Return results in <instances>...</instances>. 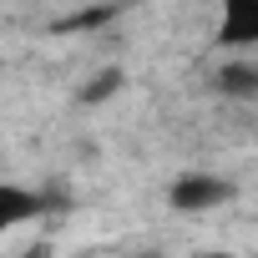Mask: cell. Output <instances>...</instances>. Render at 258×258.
I'll return each instance as SVG.
<instances>
[{"mask_svg":"<svg viewBox=\"0 0 258 258\" xmlns=\"http://www.w3.org/2000/svg\"><path fill=\"white\" fill-rule=\"evenodd\" d=\"M233 192H238V187H233L223 172H182V177H172L167 203H172L177 213H213V208L233 203Z\"/></svg>","mask_w":258,"mask_h":258,"instance_id":"1","label":"cell"},{"mask_svg":"<svg viewBox=\"0 0 258 258\" xmlns=\"http://www.w3.org/2000/svg\"><path fill=\"white\" fill-rule=\"evenodd\" d=\"M218 46L223 51L258 46V0H223V11H218Z\"/></svg>","mask_w":258,"mask_h":258,"instance_id":"2","label":"cell"},{"mask_svg":"<svg viewBox=\"0 0 258 258\" xmlns=\"http://www.w3.org/2000/svg\"><path fill=\"white\" fill-rule=\"evenodd\" d=\"M41 213H46L41 192H31L21 182H0V228H21V223H31Z\"/></svg>","mask_w":258,"mask_h":258,"instance_id":"3","label":"cell"},{"mask_svg":"<svg viewBox=\"0 0 258 258\" xmlns=\"http://www.w3.org/2000/svg\"><path fill=\"white\" fill-rule=\"evenodd\" d=\"M218 91L223 96H238V101H253L258 96V61L253 56H228L223 66H218Z\"/></svg>","mask_w":258,"mask_h":258,"instance_id":"4","label":"cell"},{"mask_svg":"<svg viewBox=\"0 0 258 258\" xmlns=\"http://www.w3.org/2000/svg\"><path fill=\"white\" fill-rule=\"evenodd\" d=\"M121 86H126V71H121V66H106V71H96L91 81L76 86V101H81V106H101V101L121 96Z\"/></svg>","mask_w":258,"mask_h":258,"instance_id":"5","label":"cell"},{"mask_svg":"<svg viewBox=\"0 0 258 258\" xmlns=\"http://www.w3.org/2000/svg\"><path fill=\"white\" fill-rule=\"evenodd\" d=\"M116 16V6H86V11H76L71 21H61V31H96V26H106Z\"/></svg>","mask_w":258,"mask_h":258,"instance_id":"6","label":"cell"}]
</instances>
